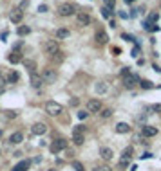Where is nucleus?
<instances>
[{
	"label": "nucleus",
	"instance_id": "nucleus-1",
	"mask_svg": "<svg viewBox=\"0 0 161 171\" xmlns=\"http://www.w3.org/2000/svg\"><path fill=\"white\" fill-rule=\"evenodd\" d=\"M83 133H85V126H81V124L73 128V141H74L76 146H81L83 144V141H85V135Z\"/></svg>",
	"mask_w": 161,
	"mask_h": 171
},
{
	"label": "nucleus",
	"instance_id": "nucleus-2",
	"mask_svg": "<svg viewBox=\"0 0 161 171\" xmlns=\"http://www.w3.org/2000/svg\"><path fill=\"white\" fill-rule=\"evenodd\" d=\"M62 105L60 103H56V101H47L45 103V112L49 115H58V114H62Z\"/></svg>",
	"mask_w": 161,
	"mask_h": 171
},
{
	"label": "nucleus",
	"instance_id": "nucleus-3",
	"mask_svg": "<svg viewBox=\"0 0 161 171\" xmlns=\"http://www.w3.org/2000/svg\"><path fill=\"white\" fill-rule=\"evenodd\" d=\"M43 52L49 54V56H54V54L58 52V41H56V40H47V41L43 43Z\"/></svg>",
	"mask_w": 161,
	"mask_h": 171
},
{
	"label": "nucleus",
	"instance_id": "nucleus-4",
	"mask_svg": "<svg viewBox=\"0 0 161 171\" xmlns=\"http://www.w3.org/2000/svg\"><path fill=\"white\" fill-rule=\"evenodd\" d=\"M42 79H43V83H54L56 81V70L51 69V67L43 69L42 70Z\"/></svg>",
	"mask_w": 161,
	"mask_h": 171
},
{
	"label": "nucleus",
	"instance_id": "nucleus-5",
	"mask_svg": "<svg viewBox=\"0 0 161 171\" xmlns=\"http://www.w3.org/2000/svg\"><path fill=\"white\" fill-rule=\"evenodd\" d=\"M65 148H67V141H65V139H56V141H53L51 146H49V150L53 153H60V151H63Z\"/></svg>",
	"mask_w": 161,
	"mask_h": 171
},
{
	"label": "nucleus",
	"instance_id": "nucleus-6",
	"mask_svg": "<svg viewBox=\"0 0 161 171\" xmlns=\"http://www.w3.org/2000/svg\"><path fill=\"white\" fill-rule=\"evenodd\" d=\"M74 11H76V7L73 4H62L58 7V13L62 16H71V15H74Z\"/></svg>",
	"mask_w": 161,
	"mask_h": 171
},
{
	"label": "nucleus",
	"instance_id": "nucleus-7",
	"mask_svg": "<svg viewBox=\"0 0 161 171\" xmlns=\"http://www.w3.org/2000/svg\"><path fill=\"white\" fill-rule=\"evenodd\" d=\"M87 112H92V114L101 112V101H98V99H89L87 101Z\"/></svg>",
	"mask_w": 161,
	"mask_h": 171
},
{
	"label": "nucleus",
	"instance_id": "nucleus-8",
	"mask_svg": "<svg viewBox=\"0 0 161 171\" xmlns=\"http://www.w3.org/2000/svg\"><path fill=\"white\" fill-rule=\"evenodd\" d=\"M22 18H24V11H22L20 7L13 9V11H11V15H9V20H11L13 23H20Z\"/></svg>",
	"mask_w": 161,
	"mask_h": 171
},
{
	"label": "nucleus",
	"instance_id": "nucleus-9",
	"mask_svg": "<svg viewBox=\"0 0 161 171\" xmlns=\"http://www.w3.org/2000/svg\"><path fill=\"white\" fill-rule=\"evenodd\" d=\"M31 132H33V135H43V133L47 132V124H43V123H35V124L31 126Z\"/></svg>",
	"mask_w": 161,
	"mask_h": 171
},
{
	"label": "nucleus",
	"instance_id": "nucleus-10",
	"mask_svg": "<svg viewBox=\"0 0 161 171\" xmlns=\"http://www.w3.org/2000/svg\"><path fill=\"white\" fill-rule=\"evenodd\" d=\"M141 133H143L145 137H154V135H158V128H156V126H150V124H145V126L141 128Z\"/></svg>",
	"mask_w": 161,
	"mask_h": 171
},
{
	"label": "nucleus",
	"instance_id": "nucleus-11",
	"mask_svg": "<svg viewBox=\"0 0 161 171\" xmlns=\"http://www.w3.org/2000/svg\"><path fill=\"white\" fill-rule=\"evenodd\" d=\"M76 20H78V23L83 25V27L91 23V16H89L87 13H78V15H76Z\"/></svg>",
	"mask_w": 161,
	"mask_h": 171
},
{
	"label": "nucleus",
	"instance_id": "nucleus-12",
	"mask_svg": "<svg viewBox=\"0 0 161 171\" xmlns=\"http://www.w3.org/2000/svg\"><path fill=\"white\" fill-rule=\"evenodd\" d=\"M42 83H43V79H42V74H36V72H33V74H31V85H33L35 88H40Z\"/></svg>",
	"mask_w": 161,
	"mask_h": 171
},
{
	"label": "nucleus",
	"instance_id": "nucleus-13",
	"mask_svg": "<svg viewBox=\"0 0 161 171\" xmlns=\"http://www.w3.org/2000/svg\"><path fill=\"white\" fill-rule=\"evenodd\" d=\"M100 155H101V159H103V160H112V157H114V151H112L110 148H101Z\"/></svg>",
	"mask_w": 161,
	"mask_h": 171
},
{
	"label": "nucleus",
	"instance_id": "nucleus-14",
	"mask_svg": "<svg viewBox=\"0 0 161 171\" xmlns=\"http://www.w3.org/2000/svg\"><path fill=\"white\" fill-rule=\"evenodd\" d=\"M22 141H24V135H22L20 132H15L11 137H9V142H11V144H20Z\"/></svg>",
	"mask_w": 161,
	"mask_h": 171
},
{
	"label": "nucleus",
	"instance_id": "nucleus-15",
	"mask_svg": "<svg viewBox=\"0 0 161 171\" xmlns=\"http://www.w3.org/2000/svg\"><path fill=\"white\" fill-rule=\"evenodd\" d=\"M29 169V160H20L11 171H27Z\"/></svg>",
	"mask_w": 161,
	"mask_h": 171
},
{
	"label": "nucleus",
	"instance_id": "nucleus-16",
	"mask_svg": "<svg viewBox=\"0 0 161 171\" xmlns=\"http://www.w3.org/2000/svg\"><path fill=\"white\" fill-rule=\"evenodd\" d=\"M107 88H109V85H107L105 81H100V83H96V85H94V90H96L98 94H105V92H107Z\"/></svg>",
	"mask_w": 161,
	"mask_h": 171
},
{
	"label": "nucleus",
	"instance_id": "nucleus-17",
	"mask_svg": "<svg viewBox=\"0 0 161 171\" xmlns=\"http://www.w3.org/2000/svg\"><path fill=\"white\" fill-rule=\"evenodd\" d=\"M96 41L101 43V45H103V43H107V41H109L107 33H105V31H98V33H96Z\"/></svg>",
	"mask_w": 161,
	"mask_h": 171
},
{
	"label": "nucleus",
	"instance_id": "nucleus-18",
	"mask_svg": "<svg viewBox=\"0 0 161 171\" xmlns=\"http://www.w3.org/2000/svg\"><path fill=\"white\" fill-rule=\"evenodd\" d=\"M116 132L118 133H129L130 132V126H129L127 123H118V124H116Z\"/></svg>",
	"mask_w": 161,
	"mask_h": 171
},
{
	"label": "nucleus",
	"instance_id": "nucleus-19",
	"mask_svg": "<svg viewBox=\"0 0 161 171\" xmlns=\"http://www.w3.org/2000/svg\"><path fill=\"white\" fill-rule=\"evenodd\" d=\"M130 157H132V148L129 146V148H125V150H123V153H121V160L130 162Z\"/></svg>",
	"mask_w": 161,
	"mask_h": 171
},
{
	"label": "nucleus",
	"instance_id": "nucleus-20",
	"mask_svg": "<svg viewBox=\"0 0 161 171\" xmlns=\"http://www.w3.org/2000/svg\"><path fill=\"white\" fill-rule=\"evenodd\" d=\"M134 81H138V76H127L125 77V87H127V88H132V87L136 85Z\"/></svg>",
	"mask_w": 161,
	"mask_h": 171
},
{
	"label": "nucleus",
	"instance_id": "nucleus-21",
	"mask_svg": "<svg viewBox=\"0 0 161 171\" xmlns=\"http://www.w3.org/2000/svg\"><path fill=\"white\" fill-rule=\"evenodd\" d=\"M24 65H25V67L29 69V72H31V74H33V72L36 70V63H35L33 59H25V61H24Z\"/></svg>",
	"mask_w": 161,
	"mask_h": 171
},
{
	"label": "nucleus",
	"instance_id": "nucleus-22",
	"mask_svg": "<svg viewBox=\"0 0 161 171\" xmlns=\"http://www.w3.org/2000/svg\"><path fill=\"white\" fill-rule=\"evenodd\" d=\"M7 59H9L11 63H18L22 59V56H20V52H11V54L7 56Z\"/></svg>",
	"mask_w": 161,
	"mask_h": 171
},
{
	"label": "nucleus",
	"instance_id": "nucleus-23",
	"mask_svg": "<svg viewBox=\"0 0 161 171\" xmlns=\"http://www.w3.org/2000/svg\"><path fill=\"white\" fill-rule=\"evenodd\" d=\"M69 36V31L67 29H58L56 31V40H63V38H67Z\"/></svg>",
	"mask_w": 161,
	"mask_h": 171
},
{
	"label": "nucleus",
	"instance_id": "nucleus-24",
	"mask_svg": "<svg viewBox=\"0 0 161 171\" xmlns=\"http://www.w3.org/2000/svg\"><path fill=\"white\" fill-rule=\"evenodd\" d=\"M100 115L103 117V119H109V117L112 115V110H110V108H105V110H101L100 112Z\"/></svg>",
	"mask_w": 161,
	"mask_h": 171
},
{
	"label": "nucleus",
	"instance_id": "nucleus-25",
	"mask_svg": "<svg viewBox=\"0 0 161 171\" xmlns=\"http://www.w3.org/2000/svg\"><path fill=\"white\" fill-rule=\"evenodd\" d=\"M141 87H143V88H154V83L148 81V79H143V81H141Z\"/></svg>",
	"mask_w": 161,
	"mask_h": 171
},
{
	"label": "nucleus",
	"instance_id": "nucleus-26",
	"mask_svg": "<svg viewBox=\"0 0 161 171\" xmlns=\"http://www.w3.org/2000/svg\"><path fill=\"white\" fill-rule=\"evenodd\" d=\"M73 168H74V171H85V169H83V164L78 162V160H74V162H73Z\"/></svg>",
	"mask_w": 161,
	"mask_h": 171
},
{
	"label": "nucleus",
	"instance_id": "nucleus-27",
	"mask_svg": "<svg viewBox=\"0 0 161 171\" xmlns=\"http://www.w3.org/2000/svg\"><path fill=\"white\" fill-rule=\"evenodd\" d=\"M103 2H105V7H109V9H112L116 5V0H103Z\"/></svg>",
	"mask_w": 161,
	"mask_h": 171
},
{
	"label": "nucleus",
	"instance_id": "nucleus-28",
	"mask_svg": "<svg viewBox=\"0 0 161 171\" xmlns=\"http://www.w3.org/2000/svg\"><path fill=\"white\" fill-rule=\"evenodd\" d=\"M158 18H159L158 13H150V15H148V23H150V22H156Z\"/></svg>",
	"mask_w": 161,
	"mask_h": 171
},
{
	"label": "nucleus",
	"instance_id": "nucleus-29",
	"mask_svg": "<svg viewBox=\"0 0 161 171\" xmlns=\"http://www.w3.org/2000/svg\"><path fill=\"white\" fill-rule=\"evenodd\" d=\"M29 31H31L29 27H20V29H18V34H20V36H24V34H29Z\"/></svg>",
	"mask_w": 161,
	"mask_h": 171
},
{
	"label": "nucleus",
	"instance_id": "nucleus-30",
	"mask_svg": "<svg viewBox=\"0 0 161 171\" xmlns=\"http://www.w3.org/2000/svg\"><path fill=\"white\" fill-rule=\"evenodd\" d=\"M101 15H103L105 18H109V16H110V9H109V7H103V9H101Z\"/></svg>",
	"mask_w": 161,
	"mask_h": 171
},
{
	"label": "nucleus",
	"instance_id": "nucleus-31",
	"mask_svg": "<svg viewBox=\"0 0 161 171\" xmlns=\"http://www.w3.org/2000/svg\"><path fill=\"white\" fill-rule=\"evenodd\" d=\"M53 59H56V61H62V59H63V56H62V52H56V54L53 56Z\"/></svg>",
	"mask_w": 161,
	"mask_h": 171
},
{
	"label": "nucleus",
	"instance_id": "nucleus-32",
	"mask_svg": "<svg viewBox=\"0 0 161 171\" xmlns=\"http://www.w3.org/2000/svg\"><path fill=\"white\" fill-rule=\"evenodd\" d=\"M17 79H18V74H17V72H13V74L9 76V81H17Z\"/></svg>",
	"mask_w": 161,
	"mask_h": 171
},
{
	"label": "nucleus",
	"instance_id": "nucleus-33",
	"mask_svg": "<svg viewBox=\"0 0 161 171\" xmlns=\"http://www.w3.org/2000/svg\"><path fill=\"white\" fill-rule=\"evenodd\" d=\"M152 110H156V112H161V103H159V105H152Z\"/></svg>",
	"mask_w": 161,
	"mask_h": 171
},
{
	"label": "nucleus",
	"instance_id": "nucleus-34",
	"mask_svg": "<svg viewBox=\"0 0 161 171\" xmlns=\"http://www.w3.org/2000/svg\"><path fill=\"white\" fill-rule=\"evenodd\" d=\"M87 114H89V112H78V117H80V119H85Z\"/></svg>",
	"mask_w": 161,
	"mask_h": 171
},
{
	"label": "nucleus",
	"instance_id": "nucleus-35",
	"mask_svg": "<svg viewBox=\"0 0 161 171\" xmlns=\"http://www.w3.org/2000/svg\"><path fill=\"white\" fill-rule=\"evenodd\" d=\"M121 38H123V40H127V41H132V40H134V38H132V36H129V34H123Z\"/></svg>",
	"mask_w": 161,
	"mask_h": 171
},
{
	"label": "nucleus",
	"instance_id": "nucleus-36",
	"mask_svg": "<svg viewBox=\"0 0 161 171\" xmlns=\"http://www.w3.org/2000/svg\"><path fill=\"white\" fill-rule=\"evenodd\" d=\"M38 11H40V13H45V11H47V5H40Z\"/></svg>",
	"mask_w": 161,
	"mask_h": 171
},
{
	"label": "nucleus",
	"instance_id": "nucleus-37",
	"mask_svg": "<svg viewBox=\"0 0 161 171\" xmlns=\"http://www.w3.org/2000/svg\"><path fill=\"white\" fill-rule=\"evenodd\" d=\"M100 171H112V169H110L109 166H101V168H100Z\"/></svg>",
	"mask_w": 161,
	"mask_h": 171
},
{
	"label": "nucleus",
	"instance_id": "nucleus-38",
	"mask_svg": "<svg viewBox=\"0 0 161 171\" xmlns=\"http://www.w3.org/2000/svg\"><path fill=\"white\" fill-rule=\"evenodd\" d=\"M138 54H140V49H138V47H136V49H134V51H132V56H138Z\"/></svg>",
	"mask_w": 161,
	"mask_h": 171
},
{
	"label": "nucleus",
	"instance_id": "nucleus-39",
	"mask_svg": "<svg viewBox=\"0 0 161 171\" xmlns=\"http://www.w3.org/2000/svg\"><path fill=\"white\" fill-rule=\"evenodd\" d=\"M141 157H143V159H150V157H152V153H143Z\"/></svg>",
	"mask_w": 161,
	"mask_h": 171
},
{
	"label": "nucleus",
	"instance_id": "nucleus-40",
	"mask_svg": "<svg viewBox=\"0 0 161 171\" xmlns=\"http://www.w3.org/2000/svg\"><path fill=\"white\" fill-rule=\"evenodd\" d=\"M112 52H114V54H116V56H118V54H120L121 51H120V49H118V47H114V49H112Z\"/></svg>",
	"mask_w": 161,
	"mask_h": 171
},
{
	"label": "nucleus",
	"instance_id": "nucleus-41",
	"mask_svg": "<svg viewBox=\"0 0 161 171\" xmlns=\"http://www.w3.org/2000/svg\"><path fill=\"white\" fill-rule=\"evenodd\" d=\"M125 2H127V4H132V2H134V0H125Z\"/></svg>",
	"mask_w": 161,
	"mask_h": 171
},
{
	"label": "nucleus",
	"instance_id": "nucleus-42",
	"mask_svg": "<svg viewBox=\"0 0 161 171\" xmlns=\"http://www.w3.org/2000/svg\"><path fill=\"white\" fill-rule=\"evenodd\" d=\"M92 171H100V168H94V169H92Z\"/></svg>",
	"mask_w": 161,
	"mask_h": 171
},
{
	"label": "nucleus",
	"instance_id": "nucleus-43",
	"mask_svg": "<svg viewBox=\"0 0 161 171\" xmlns=\"http://www.w3.org/2000/svg\"><path fill=\"white\" fill-rule=\"evenodd\" d=\"M0 137H2V128H0Z\"/></svg>",
	"mask_w": 161,
	"mask_h": 171
},
{
	"label": "nucleus",
	"instance_id": "nucleus-44",
	"mask_svg": "<svg viewBox=\"0 0 161 171\" xmlns=\"http://www.w3.org/2000/svg\"><path fill=\"white\" fill-rule=\"evenodd\" d=\"M49 171H56V169H49Z\"/></svg>",
	"mask_w": 161,
	"mask_h": 171
}]
</instances>
